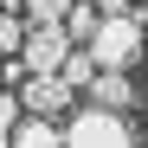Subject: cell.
<instances>
[{
    "label": "cell",
    "instance_id": "1",
    "mask_svg": "<svg viewBox=\"0 0 148 148\" xmlns=\"http://www.w3.org/2000/svg\"><path fill=\"white\" fill-rule=\"evenodd\" d=\"M142 7H129V13H103L97 19V32H90V45L84 52L97 58V71H129L135 58H142Z\"/></svg>",
    "mask_w": 148,
    "mask_h": 148
},
{
    "label": "cell",
    "instance_id": "2",
    "mask_svg": "<svg viewBox=\"0 0 148 148\" xmlns=\"http://www.w3.org/2000/svg\"><path fill=\"white\" fill-rule=\"evenodd\" d=\"M64 148H135V129H129V116H122V110H97V103H84L77 116L64 122Z\"/></svg>",
    "mask_w": 148,
    "mask_h": 148
},
{
    "label": "cell",
    "instance_id": "3",
    "mask_svg": "<svg viewBox=\"0 0 148 148\" xmlns=\"http://www.w3.org/2000/svg\"><path fill=\"white\" fill-rule=\"evenodd\" d=\"M71 39L64 26H26V45H19V64H26V77H52V71L64 64Z\"/></svg>",
    "mask_w": 148,
    "mask_h": 148
},
{
    "label": "cell",
    "instance_id": "4",
    "mask_svg": "<svg viewBox=\"0 0 148 148\" xmlns=\"http://www.w3.org/2000/svg\"><path fill=\"white\" fill-rule=\"evenodd\" d=\"M19 110H32V116H64L71 110V84L58 77H19Z\"/></svg>",
    "mask_w": 148,
    "mask_h": 148
},
{
    "label": "cell",
    "instance_id": "5",
    "mask_svg": "<svg viewBox=\"0 0 148 148\" xmlns=\"http://www.w3.org/2000/svg\"><path fill=\"white\" fill-rule=\"evenodd\" d=\"M7 148H64V122L58 116H19L13 122V135H7Z\"/></svg>",
    "mask_w": 148,
    "mask_h": 148
},
{
    "label": "cell",
    "instance_id": "6",
    "mask_svg": "<svg viewBox=\"0 0 148 148\" xmlns=\"http://www.w3.org/2000/svg\"><path fill=\"white\" fill-rule=\"evenodd\" d=\"M84 97L97 110H122L129 116V103H135V84H129V71H97V77L84 84Z\"/></svg>",
    "mask_w": 148,
    "mask_h": 148
},
{
    "label": "cell",
    "instance_id": "7",
    "mask_svg": "<svg viewBox=\"0 0 148 148\" xmlns=\"http://www.w3.org/2000/svg\"><path fill=\"white\" fill-rule=\"evenodd\" d=\"M97 0H71V13H64V39L71 45H90V32H97Z\"/></svg>",
    "mask_w": 148,
    "mask_h": 148
},
{
    "label": "cell",
    "instance_id": "8",
    "mask_svg": "<svg viewBox=\"0 0 148 148\" xmlns=\"http://www.w3.org/2000/svg\"><path fill=\"white\" fill-rule=\"evenodd\" d=\"M26 26H32V19L19 7H0V58H13L19 45H26Z\"/></svg>",
    "mask_w": 148,
    "mask_h": 148
},
{
    "label": "cell",
    "instance_id": "9",
    "mask_svg": "<svg viewBox=\"0 0 148 148\" xmlns=\"http://www.w3.org/2000/svg\"><path fill=\"white\" fill-rule=\"evenodd\" d=\"M58 77H64L71 90H84V84L97 77V58L84 52V45H71V52H64V64H58Z\"/></svg>",
    "mask_w": 148,
    "mask_h": 148
},
{
    "label": "cell",
    "instance_id": "10",
    "mask_svg": "<svg viewBox=\"0 0 148 148\" xmlns=\"http://www.w3.org/2000/svg\"><path fill=\"white\" fill-rule=\"evenodd\" d=\"M64 13H71V0H26L32 26H64Z\"/></svg>",
    "mask_w": 148,
    "mask_h": 148
},
{
    "label": "cell",
    "instance_id": "11",
    "mask_svg": "<svg viewBox=\"0 0 148 148\" xmlns=\"http://www.w3.org/2000/svg\"><path fill=\"white\" fill-rule=\"evenodd\" d=\"M19 116H26V110H19V90L7 84V90H0V135H13V122Z\"/></svg>",
    "mask_w": 148,
    "mask_h": 148
},
{
    "label": "cell",
    "instance_id": "12",
    "mask_svg": "<svg viewBox=\"0 0 148 148\" xmlns=\"http://www.w3.org/2000/svg\"><path fill=\"white\" fill-rule=\"evenodd\" d=\"M135 0H97V13H129Z\"/></svg>",
    "mask_w": 148,
    "mask_h": 148
},
{
    "label": "cell",
    "instance_id": "13",
    "mask_svg": "<svg viewBox=\"0 0 148 148\" xmlns=\"http://www.w3.org/2000/svg\"><path fill=\"white\" fill-rule=\"evenodd\" d=\"M0 148H7V135H0Z\"/></svg>",
    "mask_w": 148,
    "mask_h": 148
},
{
    "label": "cell",
    "instance_id": "14",
    "mask_svg": "<svg viewBox=\"0 0 148 148\" xmlns=\"http://www.w3.org/2000/svg\"><path fill=\"white\" fill-rule=\"evenodd\" d=\"M0 90H7V77H0Z\"/></svg>",
    "mask_w": 148,
    "mask_h": 148
}]
</instances>
